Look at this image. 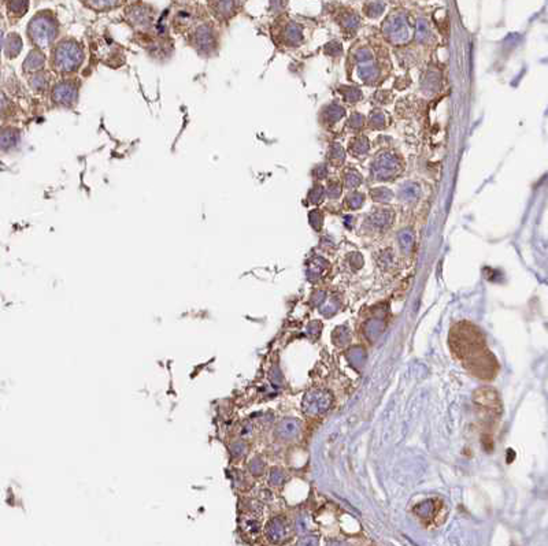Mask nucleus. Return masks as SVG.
Instances as JSON below:
<instances>
[{
	"label": "nucleus",
	"instance_id": "nucleus-4",
	"mask_svg": "<svg viewBox=\"0 0 548 546\" xmlns=\"http://www.w3.org/2000/svg\"><path fill=\"white\" fill-rule=\"evenodd\" d=\"M51 99L59 107H72L79 100V83L76 80L60 81L52 88Z\"/></svg>",
	"mask_w": 548,
	"mask_h": 546
},
{
	"label": "nucleus",
	"instance_id": "nucleus-13",
	"mask_svg": "<svg viewBox=\"0 0 548 546\" xmlns=\"http://www.w3.org/2000/svg\"><path fill=\"white\" fill-rule=\"evenodd\" d=\"M230 453L233 456H243L245 453V446L241 442H235L230 448Z\"/></svg>",
	"mask_w": 548,
	"mask_h": 546
},
{
	"label": "nucleus",
	"instance_id": "nucleus-10",
	"mask_svg": "<svg viewBox=\"0 0 548 546\" xmlns=\"http://www.w3.org/2000/svg\"><path fill=\"white\" fill-rule=\"evenodd\" d=\"M20 140V132L15 130V129H3V133H2V148L3 151H9L10 148L18 142Z\"/></svg>",
	"mask_w": 548,
	"mask_h": 546
},
{
	"label": "nucleus",
	"instance_id": "nucleus-14",
	"mask_svg": "<svg viewBox=\"0 0 548 546\" xmlns=\"http://www.w3.org/2000/svg\"><path fill=\"white\" fill-rule=\"evenodd\" d=\"M250 470H251V473L255 474V475L260 474V471H262V464H260L259 460H254V461L250 464Z\"/></svg>",
	"mask_w": 548,
	"mask_h": 546
},
{
	"label": "nucleus",
	"instance_id": "nucleus-8",
	"mask_svg": "<svg viewBox=\"0 0 548 546\" xmlns=\"http://www.w3.org/2000/svg\"><path fill=\"white\" fill-rule=\"evenodd\" d=\"M285 526L281 519H273L266 527V534L271 542H279L281 538H284Z\"/></svg>",
	"mask_w": 548,
	"mask_h": 546
},
{
	"label": "nucleus",
	"instance_id": "nucleus-5",
	"mask_svg": "<svg viewBox=\"0 0 548 546\" xmlns=\"http://www.w3.org/2000/svg\"><path fill=\"white\" fill-rule=\"evenodd\" d=\"M330 404V397L322 390H314L307 393L303 401V410L306 414L317 415L326 411Z\"/></svg>",
	"mask_w": 548,
	"mask_h": 546
},
{
	"label": "nucleus",
	"instance_id": "nucleus-9",
	"mask_svg": "<svg viewBox=\"0 0 548 546\" xmlns=\"http://www.w3.org/2000/svg\"><path fill=\"white\" fill-rule=\"evenodd\" d=\"M48 84L49 75L47 71H37V73H33L29 77V85L34 92H43V91H45L47 87H48Z\"/></svg>",
	"mask_w": 548,
	"mask_h": 546
},
{
	"label": "nucleus",
	"instance_id": "nucleus-1",
	"mask_svg": "<svg viewBox=\"0 0 548 546\" xmlns=\"http://www.w3.org/2000/svg\"><path fill=\"white\" fill-rule=\"evenodd\" d=\"M84 48L76 40H63L51 52V67L59 74H73L84 63Z\"/></svg>",
	"mask_w": 548,
	"mask_h": 546
},
{
	"label": "nucleus",
	"instance_id": "nucleus-2",
	"mask_svg": "<svg viewBox=\"0 0 548 546\" xmlns=\"http://www.w3.org/2000/svg\"><path fill=\"white\" fill-rule=\"evenodd\" d=\"M28 34H29L30 41L37 48H48L58 36V26H56V22L51 17L39 14L30 21Z\"/></svg>",
	"mask_w": 548,
	"mask_h": 546
},
{
	"label": "nucleus",
	"instance_id": "nucleus-6",
	"mask_svg": "<svg viewBox=\"0 0 548 546\" xmlns=\"http://www.w3.org/2000/svg\"><path fill=\"white\" fill-rule=\"evenodd\" d=\"M45 64V55L43 52V49L36 48L32 49L29 52V55L26 56L24 62V68L25 73H37V71H41V68L44 67Z\"/></svg>",
	"mask_w": 548,
	"mask_h": 546
},
{
	"label": "nucleus",
	"instance_id": "nucleus-11",
	"mask_svg": "<svg viewBox=\"0 0 548 546\" xmlns=\"http://www.w3.org/2000/svg\"><path fill=\"white\" fill-rule=\"evenodd\" d=\"M298 431V423H295L292 420H285L279 426V434L283 437H291Z\"/></svg>",
	"mask_w": 548,
	"mask_h": 546
},
{
	"label": "nucleus",
	"instance_id": "nucleus-3",
	"mask_svg": "<svg viewBox=\"0 0 548 546\" xmlns=\"http://www.w3.org/2000/svg\"><path fill=\"white\" fill-rule=\"evenodd\" d=\"M189 44L201 56H213L218 49V41L214 30L207 25L197 28L189 36Z\"/></svg>",
	"mask_w": 548,
	"mask_h": 546
},
{
	"label": "nucleus",
	"instance_id": "nucleus-12",
	"mask_svg": "<svg viewBox=\"0 0 548 546\" xmlns=\"http://www.w3.org/2000/svg\"><path fill=\"white\" fill-rule=\"evenodd\" d=\"M9 9L13 14L24 15L28 10V0H10Z\"/></svg>",
	"mask_w": 548,
	"mask_h": 546
},
{
	"label": "nucleus",
	"instance_id": "nucleus-15",
	"mask_svg": "<svg viewBox=\"0 0 548 546\" xmlns=\"http://www.w3.org/2000/svg\"><path fill=\"white\" fill-rule=\"evenodd\" d=\"M93 5L98 6V7H107V6H111L113 3H115V0H91Z\"/></svg>",
	"mask_w": 548,
	"mask_h": 546
},
{
	"label": "nucleus",
	"instance_id": "nucleus-7",
	"mask_svg": "<svg viewBox=\"0 0 548 546\" xmlns=\"http://www.w3.org/2000/svg\"><path fill=\"white\" fill-rule=\"evenodd\" d=\"M24 44H22V40L18 34L11 33L7 39L5 40V54L7 58H17L20 55L21 49H22Z\"/></svg>",
	"mask_w": 548,
	"mask_h": 546
}]
</instances>
